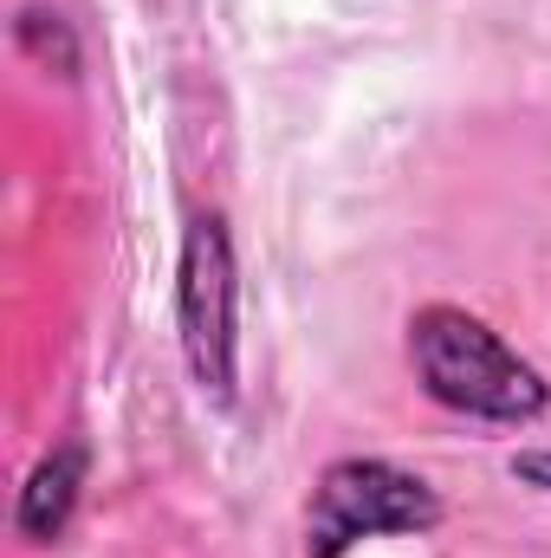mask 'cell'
I'll return each mask as SVG.
<instances>
[{"label": "cell", "mask_w": 551, "mask_h": 558, "mask_svg": "<svg viewBox=\"0 0 551 558\" xmlns=\"http://www.w3.org/2000/svg\"><path fill=\"white\" fill-rule=\"evenodd\" d=\"M409 357L415 377L434 403L461 410V416H487V422H532L551 403L546 377L500 344L493 325H480L461 305H428L409 325Z\"/></svg>", "instance_id": "obj_1"}, {"label": "cell", "mask_w": 551, "mask_h": 558, "mask_svg": "<svg viewBox=\"0 0 551 558\" xmlns=\"http://www.w3.org/2000/svg\"><path fill=\"white\" fill-rule=\"evenodd\" d=\"M175 312H182V351H188L195 384L208 397H234V371H241V279H234V241H228L221 215H195L188 221Z\"/></svg>", "instance_id": "obj_2"}, {"label": "cell", "mask_w": 551, "mask_h": 558, "mask_svg": "<svg viewBox=\"0 0 551 558\" xmlns=\"http://www.w3.org/2000/svg\"><path fill=\"white\" fill-rule=\"evenodd\" d=\"M441 520V500L403 474L390 461H338L325 468L318 494H311V558H338L351 553L357 539H377V533H428Z\"/></svg>", "instance_id": "obj_3"}, {"label": "cell", "mask_w": 551, "mask_h": 558, "mask_svg": "<svg viewBox=\"0 0 551 558\" xmlns=\"http://www.w3.org/2000/svg\"><path fill=\"white\" fill-rule=\"evenodd\" d=\"M78 487H85V448L46 454L26 481V494H20V533L26 539H59L72 507H78Z\"/></svg>", "instance_id": "obj_4"}, {"label": "cell", "mask_w": 551, "mask_h": 558, "mask_svg": "<svg viewBox=\"0 0 551 558\" xmlns=\"http://www.w3.org/2000/svg\"><path fill=\"white\" fill-rule=\"evenodd\" d=\"M513 474H519V481H532V487H546V494H551V454H519V461H513Z\"/></svg>", "instance_id": "obj_5"}]
</instances>
